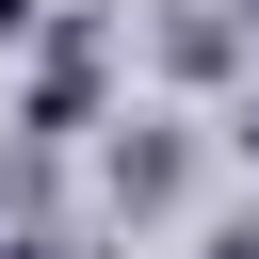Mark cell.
Returning a JSON list of instances; mask_svg holds the SVG:
<instances>
[{
    "instance_id": "5",
    "label": "cell",
    "mask_w": 259,
    "mask_h": 259,
    "mask_svg": "<svg viewBox=\"0 0 259 259\" xmlns=\"http://www.w3.org/2000/svg\"><path fill=\"white\" fill-rule=\"evenodd\" d=\"M0 259H49V243H0Z\"/></svg>"
},
{
    "instance_id": "3",
    "label": "cell",
    "mask_w": 259,
    "mask_h": 259,
    "mask_svg": "<svg viewBox=\"0 0 259 259\" xmlns=\"http://www.w3.org/2000/svg\"><path fill=\"white\" fill-rule=\"evenodd\" d=\"M32 16H49V0H0V49H16V32H32Z\"/></svg>"
},
{
    "instance_id": "2",
    "label": "cell",
    "mask_w": 259,
    "mask_h": 259,
    "mask_svg": "<svg viewBox=\"0 0 259 259\" xmlns=\"http://www.w3.org/2000/svg\"><path fill=\"white\" fill-rule=\"evenodd\" d=\"M227 146H243V162H259V97H243V113H227Z\"/></svg>"
},
{
    "instance_id": "1",
    "label": "cell",
    "mask_w": 259,
    "mask_h": 259,
    "mask_svg": "<svg viewBox=\"0 0 259 259\" xmlns=\"http://www.w3.org/2000/svg\"><path fill=\"white\" fill-rule=\"evenodd\" d=\"M178 178H194V162H178V130H130V146H113V194H130V210H162Z\"/></svg>"
},
{
    "instance_id": "4",
    "label": "cell",
    "mask_w": 259,
    "mask_h": 259,
    "mask_svg": "<svg viewBox=\"0 0 259 259\" xmlns=\"http://www.w3.org/2000/svg\"><path fill=\"white\" fill-rule=\"evenodd\" d=\"M210 259H259V227H227V243H210Z\"/></svg>"
}]
</instances>
